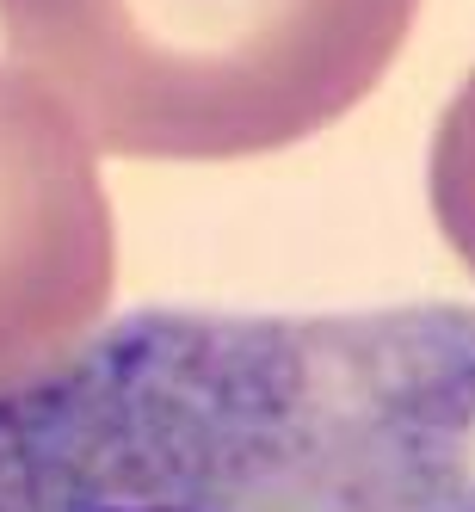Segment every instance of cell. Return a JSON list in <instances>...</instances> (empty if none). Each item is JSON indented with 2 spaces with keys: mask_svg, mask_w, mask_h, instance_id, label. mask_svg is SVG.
I'll list each match as a JSON object with an SVG mask.
<instances>
[{
  "mask_svg": "<svg viewBox=\"0 0 475 512\" xmlns=\"http://www.w3.org/2000/svg\"><path fill=\"white\" fill-rule=\"evenodd\" d=\"M420 0H0V44L99 155L247 161L389 75Z\"/></svg>",
  "mask_w": 475,
  "mask_h": 512,
  "instance_id": "2",
  "label": "cell"
},
{
  "mask_svg": "<svg viewBox=\"0 0 475 512\" xmlns=\"http://www.w3.org/2000/svg\"><path fill=\"white\" fill-rule=\"evenodd\" d=\"M426 192H432V216H438V229H445L451 253L475 278V68L463 75V87L451 93L445 118L432 130Z\"/></svg>",
  "mask_w": 475,
  "mask_h": 512,
  "instance_id": "4",
  "label": "cell"
},
{
  "mask_svg": "<svg viewBox=\"0 0 475 512\" xmlns=\"http://www.w3.org/2000/svg\"><path fill=\"white\" fill-rule=\"evenodd\" d=\"M0 512H475V309H136L0 395Z\"/></svg>",
  "mask_w": 475,
  "mask_h": 512,
  "instance_id": "1",
  "label": "cell"
},
{
  "mask_svg": "<svg viewBox=\"0 0 475 512\" xmlns=\"http://www.w3.org/2000/svg\"><path fill=\"white\" fill-rule=\"evenodd\" d=\"M118 229L99 149L62 105L0 62V395L99 334Z\"/></svg>",
  "mask_w": 475,
  "mask_h": 512,
  "instance_id": "3",
  "label": "cell"
}]
</instances>
